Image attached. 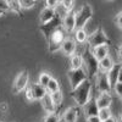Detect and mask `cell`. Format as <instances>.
<instances>
[{"instance_id": "cell-5", "label": "cell", "mask_w": 122, "mask_h": 122, "mask_svg": "<svg viewBox=\"0 0 122 122\" xmlns=\"http://www.w3.org/2000/svg\"><path fill=\"white\" fill-rule=\"evenodd\" d=\"M66 32L62 27H60L59 29H56L55 32L51 34V37L49 38L48 44H49V51L50 53H55L59 49H61L64 42L66 40Z\"/></svg>"}, {"instance_id": "cell-14", "label": "cell", "mask_w": 122, "mask_h": 122, "mask_svg": "<svg viewBox=\"0 0 122 122\" xmlns=\"http://www.w3.org/2000/svg\"><path fill=\"white\" fill-rule=\"evenodd\" d=\"M29 87H30V89H32L34 100H42L46 94H49L46 88L43 87V86H40L39 83H33V84H30Z\"/></svg>"}, {"instance_id": "cell-39", "label": "cell", "mask_w": 122, "mask_h": 122, "mask_svg": "<svg viewBox=\"0 0 122 122\" xmlns=\"http://www.w3.org/2000/svg\"><path fill=\"white\" fill-rule=\"evenodd\" d=\"M105 122H117V121H116V118H115V117H110V118H109V120H106Z\"/></svg>"}, {"instance_id": "cell-37", "label": "cell", "mask_w": 122, "mask_h": 122, "mask_svg": "<svg viewBox=\"0 0 122 122\" xmlns=\"http://www.w3.org/2000/svg\"><path fill=\"white\" fill-rule=\"evenodd\" d=\"M118 59H120V62L122 64V46L118 49Z\"/></svg>"}, {"instance_id": "cell-36", "label": "cell", "mask_w": 122, "mask_h": 122, "mask_svg": "<svg viewBox=\"0 0 122 122\" xmlns=\"http://www.w3.org/2000/svg\"><path fill=\"white\" fill-rule=\"evenodd\" d=\"M87 122H101V120L98 117V116H93V117H88L86 118Z\"/></svg>"}, {"instance_id": "cell-16", "label": "cell", "mask_w": 122, "mask_h": 122, "mask_svg": "<svg viewBox=\"0 0 122 122\" xmlns=\"http://www.w3.org/2000/svg\"><path fill=\"white\" fill-rule=\"evenodd\" d=\"M121 67H122V64H115V66L111 68V71L107 73V77H109L110 84H111V88H112V89L118 83V76H120Z\"/></svg>"}, {"instance_id": "cell-1", "label": "cell", "mask_w": 122, "mask_h": 122, "mask_svg": "<svg viewBox=\"0 0 122 122\" xmlns=\"http://www.w3.org/2000/svg\"><path fill=\"white\" fill-rule=\"evenodd\" d=\"M82 59H83V65L86 67L84 70H86V72L88 75V79L92 82V81L98 76V73L100 72V70H99V61L93 55L92 49H90V46L88 44H86V46L83 49Z\"/></svg>"}, {"instance_id": "cell-19", "label": "cell", "mask_w": 122, "mask_h": 122, "mask_svg": "<svg viewBox=\"0 0 122 122\" xmlns=\"http://www.w3.org/2000/svg\"><path fill=\"white\" fill-rule=\"evenodd\" d=\"M92 53H93V55L95 56V59L98 61H101L103 59L109 56V46L107 45H101V46L94 48V49H92Z\"/></svg>"}, {"instance_id": "cell-28", "label": "cell", "mask_w": 122, "mask_h": 122, "mask_svg": "<svg viewBox=\"0 0 122 122\" xmlns=\"http://www.w3.org/2000/svg\"><path fill=\"white\" fill-rule=\"evenodd\" d=\"M36 5L34 0H20V6L21 9H30Z\"/></svg>"}, {"instance_id": "cell-20", "label": "cell", "mask_w": 122, "mask_h": 122, "mask_svg": "<svg viewBox=\"0 0 122 122\" xmlns=\"http://www.w3.org/2000/svg\"><path fill=\"white\" fill-rule=\"evenodd\" d=\"M114 66H115V62H114V60L111 59L110 56H107V57L103 59L101 61H99V70H100V72L109 73Z\"/></svg>"}, {"instance_id": "cell-35", "label": "cell", "mask_w": 122, "mask_h": 122, "mask_svg": "<svg viewBox=\"0 0 122 122\" xmlns=\"http://www.w3.org/2000/svg\"><path fill=\"white\" fill-rule=\"evenodd\" d=\"M115 23L122 29V11H120V12L116 15V17H115Z\"/></svg>"}, {"instance_id": "cell-8", "label": "cell", "mask_w": 122, "mask_h": 122, "mask_svg": "<svg viewBox=\"0 0 122 122\" xmlns=\"http://www.w3.org/2000/svg\"><path fill=\"white\" fill-rule=\"evenodd\" d=\"M95 83H97V89L100 92V93H111V84H110V81L107 77V73L105 72H99L98 76L95 77Z\"/></svg>"}, {"instance_id": "cell-24", "label": "cell", "mask_w": 122, "mask_h": 122, "mask_svg": "<svg viewBox=\"0 0 122 122\" xmlns=\"http://www.w3.org/2000/svg\"><path fill=\"white\" fill-rule=\"evenodd\" d=\"M98 117L101 120V122H105L106 120H109L110 117H112V114H111L110 109H100L99 110V115Z\"/></svg>"}, {"instance_id": "cell-40", "label": "cell", "mask_w": 122, "mask_h": 122, "mask_svg": "<svg viewBox=\"0 0 122 122\" xmlns=\"http://www.w3.org/2000/svg\"><path fill=\"white\" fill-rule=\"evenodd\" d=\"M4 14H5V12H4V11H3V10H1V9H0V16H3V15H4Z\"/></svg>"}, {"instance_id": "cell-30", "label": "cell", "mask_w": 122, "mask_h": 122, "mask_svg": "<svg viewBox=\"0 0 122 122\" xmlns=\"http://www.w3.org/2000/svg\"><path fill=\"white\" fill-rule=\"evenodd\" d=\"M44 122H60V117L56 114H46L44 117Z\"/></svg>"}, {"instance_id": "cell-34", "label": "cell", "mask_w": 122, "mask_h": 122, "mask_svg": "<svg viewBox=\"0 0 122 122\" xmlns=\"http://www.w3.org/2000/svg\"><path fill=\"white\" fill-rule=\"evenodd\" d=\"M26 99L28 100V101H32V100H34V98H33V93H32V89H30V87H27L26 88Z\"/></svg>"}, {"instance_id": "cell-33", "label": "cell", "mask_w": 122, "mask_h": 122, "mask_svg": "<svg viewBox=\"0 0 122 122\" xmlns=\"http://www.w3.org/2000/svg\"><path fill=\"white\" fill-rule=\"evenodd\" d=\"M115 93H116V95L117 97H120V98H122V83H117L115 87H114V89H112Z\"/></svg>"}, {"instance_id": "cell-41", "label": "cell", "mask_w": 122, "mask_h": 122, "mask_svg": "<svg viewBox=\"0 0 122 122\" xmlns=\"http://www.w3.org/2000/svg\"><path fill=\"white\" fill-rule=\"evenodd\" d=\"M120 122H122V114L120 115Z\"/></svg>"}, {"instance_id": "cell-38", "label": "cell", "mask_w": 122, "mask_h": 122, "mask_svg": "<svg viewBox=\"0 0 122 122\" xmlns=\"http://www.w3.org/2000/svg\"><path fill=\"white\" fill-rule=\"evenodd\" d=\"M118 82L122 83V67H121V71H120V76H118Z\"/></svg>"}, {"instance_id": "cell-26", "label": "cell", "mask_w": 122, "mask_h": 122, "mask_svg": "<svg viewBox=\"0 0 122 122\" xmlns=\"http://www.w3.org/2000/svg\"><path fill=\"white\" fill-rule=\"evenodd\" d=\"M50 97H51V99H53V101H54V104L56 105V107L62 104V99H64V97H62V93H61V90L55 92V93H53V94H50Z\"/></svg>"}, {"instance_id": "cell-23", "label": "cell", "mask_w": 122, "mask_h": 122, "mask_svg": "<svg viewBox=\"0 0 122 122\" xmlns=\"http://www.w3.org/2000/svg\"><path fill=\"white\" fill-rule=\"evenodd\" d=\"M46 90L49 94H53L55 92H59L60 90V86H59V82L55 79V78H51V81L49 82L48 87H46Z\"/></svg>"}, {"instance_id": "cell-9", "label": "cell", "mask_w": 122, "mask_h": 122, "mask_svg": "<svg viewBox=\"0 0 122 122\" xmlns=\"http://www.w3.org/2000/svg\"><path fill=\"white\" fill-rule=\"evenodd\" d=\"M27 87H28V72L25 70L17 75L15 82H14V86H12V92L15 94L21 93L22 90H26Z\"/></svg>"}, {"instance_id": "cell-21", "label": "cell", "mask_w": 122, "mask_h": 122, "mask_svg": "<svg viewBox=\"0 0 122 122\" xmlns=\"http://www.w3.org/2000/svg\"><path fill=\"white\" fill-rule=\"evenodd\" d=\"M83 66V59L81 54H75L71 57V70H79Z\"/></svg>"}, {"instance_id": "cell-31", "label": "cell", "mask_w": 122, "mask_h": 122, "mask_svg": "<svg viewBox=\"0 0 122 122\" xmlns=\"http://www.w3.org/2000/svg\"><path fill=\"white\" fill-rule=\"evenodd\" d=\"M45 5H46V7H49V9L55 10V9L60 5V1H57V0H46Z\"/></svg>"}, {"instance_id": "cell-17", "label": "cell", "mask_w": 122, "mask_h": 122, "mask_svg": "<svg viewBox=\"0 0 122 122\" xmlns=\"http://www.w3.org/2000/svg\"><path fill=\"white\" fill-rule=\"evenodd\" d=\"M77 117H78V109L76 106H71L66 109L61 121L62 122H77Z\"/></svg>"}, {"instance_id": "cell-11", "label": "cell", "mask_w": 122, "mask_h": 122, "mask_svg": "<svg viewBox=\"0 0 122 122\" xmlns=\"http://www.w3.org/2000/svg\"><path fill=\"white\" fill-rule=\"evenodd\" d=\"M83 111H84L86 118L99 115V107H98V104H97V98L95 97H92L89 99V101L83 106Z\"/></svg>"}, {"instance_id": "cell-22", "label": "cell", "mask_w": 122, "mask_h": 122, "mask_svg": "<svg viewBox=\"0 0 122 122\" xmlns=\"http://www.w3.org/2000/svg\"><path fill=\"white\" fill-rule=\"evenodd\" d=\"M75 40L77 43H87L88 42V34L84 29H77L75 30Z\"/></svg>"}, {"instance_id": "cell-2", "label": "cell", "mask_w": 122, "mask_h": 122, "mask_svg": "<svg viewBox=\"0 0 122 122\" xmlns=\"http://www.w3.org/2000/svg\"><path fill=\"white\" fill-rule=\"evenodd\" d=\"M90 93H92V82L89 79H87L78 88L71 92L70 95L73 98V100L76 101V104L78 106L83 107L90 99Z\"/></svg>"}, {"instance_id": "cell-12", "label": "cell", "mask_w": 122, "mask_h": 122, "mask_svg": "<svg viewBox=\"0 0 122 122\" xmlns=\"http://www.w3.org/2000/svg\"><path fill=\"white\" fill-rule=\"evenodd\" d=\"M76 43L77 42H76L73 38L67 37L66 40L64 42V44H62V46H61V51H62L66 56H71V57H72L73 54H75V51H76V48H77V44Z\"/></svg>"}, {"instance_id": "cell-10", "label": "cell", "mask_w": 122, "mask_h": 122, "mask_svg": "<svg viewBox=\"0 0 122 122\" xmlns=\"http://www.w3.org/2000/svg\"><path fill=\"white\" fill-rule=\"evenodd\" d=\"M62 28L68 34L76 30V12L73 11V10L70 11L67 14V16L62 20Z\"/></svg>"}, {"instance_id": "cell-18", "label": "cell", "mask_w": 122, "mask_h": 122, "mask_svg": "<svg viewBox=\"0 0 122 122\" xmlns=\"http://www.w3.org/2000/svg\"><path fill=\"white\" fill-rule=\"evenodd\" d=\"M40 101H42L43 109L46 111L48 114H55V111H56V105L54 104V101H53L51 97H50V94H46Z\"/></svg>"}, {"instance_id": "cell-29", "label": "cell", "mask_w": 122, "mask_h": 122, "mask_svg": "<svg viewBox=\"0 0 122 122\" xmlns=\"http://www.w3.org/2000/svg\"><path fill=\"white\" fill-rule=\"evenodd\" d=\"M61 5H62L67 11H72L73 7H75V1H72V0H62V1H60Z\"/></svg>"}, {"instance_id": "cell-4", "label": "cell", "mask_w": 122, "mask_h": 122, "mask_svg": "<svg viewBox=\"0 0 122 122\" xmlns=\"http://www.w3.org/2000/svg\"><path fill=\"white\" fill-rule=\"evenodd\" d=\"M93 16V9L89 4L82 5L78 11L76 12V30L77 29H84L86 23L89 21Z\"/></svg>"}, {"instance_id": "cell-7", "label": "cell", "mask_w": 122, "mask_h": 122, "mask_svg": "<svg viewBox=\"0 0 122 122\" xmlns=\"http://www.w3.org/2000/svg\"><path fill=\"white\" fill-rule=\"evenodd\" d=\"M60 27H62V20L55 16V18L53 20V21H50L49 23H46V25H40V26H39V29L43 32L45 39L49 40V38L51 37V34L55 32L56 29H59Z\"/></svg>"}, {"instance_id": "cell-15", "label": "cell", "mask_w": 122, "mask_h": 122, "mask_svg": "<svg viewBox=\"0 0 122 122\" xmlns=\"http://www.w3.org/2000/svg\"><path fill=\"white\" fill-rule=\"evenodd\" d=\"M55 18V10L53 9H49V7H44L42 11H40V15H39V20H40V23L42 25H46L49 23L50 21H53Z\"/></svg>"}, {"instance_id": "cell-6", "label": "cell", "mask_w": 122, "mask_h": 122, "mask_svg": "<svg viewBox=\"0 0 122 122\" xmlns=\"http://www.w3.org/2000/svg\"><path fill=\"white\" fill-rule=\"evenodd\" d=\"M67 76L70 79V83H71V88L72 90H75L76 88H78L83 82L88 79V75L86 72V70L82 67L79 70H68L67 71Z\"/></svg>"}, {"instance_id": "cell-27", "label": "cell", "mask_w": 122, "mask_h": 122, "mask_svg": "<svg viewBox=\"0 0 122 122\" xmlns=\"http://www.w3.org/2000/svg\"><path fill=\"white\" fill-rule=\"evenodd\" d=\"M51 81V76H50L49 73H46V72H43L42 75L39 76V84L40 86H43V87H48V84H49V82Z\"/></svg>"}, {"instance_id": "cell-13", "label": "cell", "mask_w": 122, "mask_h": 122, "mask_svg": "<svg viewBox=\"0 0 122 122\" xmlns=\"http://www.w3.org/2000/svg\"><path fill=\"white\" fill-rule=\"evenodd\" d=\"M112 103V97L109 93H100L97 98V104L99 110L100 109H110V105Z\"/></svg>"}, {"instance_id": "cell-3", "label": "cell", "mask_w": 122, "mask_h": 122, "mask_svg": "<svg viewBox=\"0 0 122 122\" xmlns=\"http://www.w3.org/2000/svg\"><path fill=\"white\" fill-rule=\"evenodd\" d=\"M111 44V40L107 38V36L105 34L104 29L99 27L93 34H90L88 37V45L90 46V49H94L101 45H110Z\"/></svg>"}, {"instance_id": "cell-32", "label": "cell", "mask_w": 122, "mask_h": 122, "mask_svg": "<svg viewBox=\"0 0 122 122\" xmlns=\"http://www.w3.org/2000/svg\"><path fill=\"white\" fill-rule=\"evenodd\" d=\"M0 9H1L4 12H7V11H10L9 1H6V0H0Z\"/></svg>"}, {"instance_id": "cell-25", "label": "cell", "mask_w": 122, "mask_h": 122, "mask_svg": "<svg viewBox=\"0 0 122 122\" xmlns=\"http://www.w3.org/2000/svg\"><path fill=\"white\" fill-rule=\"evenodd\" d=\"M9 6H10V11L16 12L17 15H22L21 6H20V1H17V0H10V1H9Z\"/></svg>"}]
</instances>
